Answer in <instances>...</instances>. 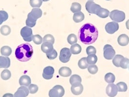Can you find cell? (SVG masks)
Here are the masks:
<instances>
[{"label":"cell","mask_w":129,"mask_h":97,"mask_svg":"<svg viewBox=\"0 0 129 97\" xmlns=\"http://www.w3.org/2000/svg\"><path fill=\"white\" fill-rule=\"evenodd\" d=\"M106 94L110 97H114L116 96L118 89L116 85L114 84H109L107 85L106 89Z\"/></svg>","instance_id":"10"},{"label":"cell","mask_w":129,"mask_h":97,"mask_svg":"<svg viewBox=\"0 0 129 97\" xmlns=\"http://www.w3.org/2000/svg\"><path fill=\"white\" fill-rule=\"evenodd\" d=\"M70 82L71 85L73 84H75V83H81L82 79L81 77L80 76H79L78 75H76V74L73 75L71 76V77L70 78Z\"/></svg>","instance_id":"29"},{"label":"cell","mask_w":129,"mask_h":97,"mask_svg":"<svg viewBox=\"0 0 129 97\" xmlns=\"http://www.w3.org/2000/svg\"><path fill=\"white\" fill-rule=\"evenodd\" d=\"M105 29L107 33L113 34L118 30L119 25L116 22H110L106 24L105 26Z\"/></svg>","instance_id":"9"},{"label":"cell","mask_w":129,"mask_h":97,"mask_svg":"<svg viewBox=\"0 0 129 97\" xmlns=\"http://www.w3.org/2000/svg\"><path fill=\"white\" fill-rule=\"evenodd\" d=\"M124 58L122 55L120 54H117L114 56L113 59V63L116 67H120V62L121 60Z\"/></svg>","instance_id":"30"},{"label":"cell","mask_w":129,"mask_h":97,"mask_svg":"<svg viewBox=\"0 0 129 97\" xmlns=\"http://www.w3.org/2000/svg\"><path fill=\"white\" fill-rule=\"evenodd\" d=\"M86 60L88 65H95L97 63L98 57L95 54H90L87 57Z\"/></svg>","instance_id":"26"},{"label":"cell","mask_w":129,"mask_h":97,"mask_svg":"<svg viewBox=\"0 0 129 97\" xmlns=\"http://www.w3.org/2000/svg\"><path fill=\"white\" fill-rule=\"evenodd\" d=\"M104 79L106 82H107V83L113 84L115 82V76L112 73H108L105 75Z\"/></svg>","instance_id":"25"},{"label":"cell","mask_w":129,"mask_h":97,"mask_svg":"<svg viewBox=\"0 0 129 97\" xmlns=\"http://www.w3.org/2000/svg\"><path fill=\"white\" fill-rule=\"evenodd\" d=\"M86 52L87 55H89L90 54H95L96 53L97 51H96V49L94 47L90 46L87 48L86 50Z\"/></svg>","instance_id":"43"},{"label":"cell","mask_w":129,"mask_h":97,"mask_svg":"<svg viewBox=\"0 0 129 97\" xmlns=\"http://www.w3.org/2000/svg\"><path fill=\"white\" fill-rule=\"evenodd\" d=\"M85 8L88 13L96 15L98 11L101 8V7L100 5L95 4L93 1H89L86 3Z\"/></svg>","instance_id":"8"},{"label":"cell","mask_w":129,"mask_h":97,"mask_svg":"<svg viewBox=\"0 0 129 97\" xmlns=\"http://www.w3.org/2000/svg\"><path fill=\"white\" fill-rule=\"evenodd\" d=\"M126 26L127 29L129 30V19L126 21Z\"/></svg>","instance_id":"45"},{"label":"cell","mask_w":129,"mask_h":97,"mask_svg":"<svg viewBox=\"0 0 129 97\" xmlns=\"http://www.w3.org/2000/svg\"><path fill=\"white\" fill-rule=\"evenodd\" d=\"M30 4L32 7L39 8L42 4V0H30Z\"/></svg>","instance_id":"37"},{"label":"cell","mask_w":129,"mask_h":97,"mask_svg":"<svg viewBox=\"0 0 129 97\" xmlns=\"http://www.w3.org/2000/svg\"><path fill=\"white\" fill-rule=\"evenodd\" d=\"M28 89L31 94H35L38 92L39 87L36 84H31L28 87Z\"/></svg>","instance_id":"42"},{"label":"cell","mask_w":129,"mask_h":97,"mask_svg":"<svg viewBox=\"0 0 129 97\" xmlns=\"http://www.w3.org/2000/svg\"><path fill=\"white\" fill-rule=\"evenodd\" d=\"M41 49L42 52L47 54L53 51V44L51 43L46 42H44L41 45Z\"/></svg>","instance_id":"16"},{"label":"cell","mask_w":129,"mask_h":97,"mask_svg":"<svg viewBox=\"0 0 129 97\" xmlns=\"http://www.w3.org/2000/svg\"><path fill=\"white\" fill-rule=\"evenodd\" d=\"M109 14H110V12L108 10L101 7L98 11L96 15L99 17L104 19V18H107L109 16Z\"/></svg>","instance_id":"20"},{"label":"cell","mask_w":129,"mask_h":97,"mask_svg":"<svg viewBox=\"0 0 129 97\" xmlns=\"http://www.w3.org/2000/svg\"><path fill=\"white\" fill-rule=\"evenodd\" d=\"M54 73V68L51 66H48L44 69L42 76L46 80H50L53 77V74Z\"/></svg>","instance_id":"12"},{"label":"cell","mask_w":129,"mask_h":97,"mask_svg":"<svg viewBox=\"0 0 129 97\" xmlns=\"http://www.w3.org/2000/svg\"><path fill=\"white\" fill-rule=\"evenodd\" d=\"M78 66L81 69H85L88 68V64L87 63L86 57L81 58L78 62Z\"/></svg>","instance_id":"27"},{"label":"cell","mask_w":129,"mask_h":97,"mask_svg":"<svg viewBox=\"0 0 129 97\" xmlns=\"http://www.w3.org/2000/svg\"><path fill=\"white\" fill-rule=\"evenodd\" d=\"M99 32L97 28L90 23L81 27L78 33L79 40L84 44L90 45L94 43L98 38Z\"/></svg>","instance_id":"1"},{"label":"cell","mask_w":129,"mask_h":97,"mask_svg":"<svg viewBox=\"0 0 129 97\" xmlns=\"http://www.w3.org/2000/svg\"><path fill=\"white\" fill-rule=\"evenodd\" d=\"M106 1H110V0H106Z\"/></svg>","instance_id":"47"},{"label":"cell","mask_w":129,"mask_h":97,"mask_svg":"<svg viewBox=\"0 0 129 97\" xmlns=\"http://www.w3.org/2000/svg\"><path fill=\"white\" fill-rule=\"evenodd\" d=\"M90 1H93V0H90Z\"/></svg>","instance_id":"49"},{"label":"cell","mask_w":129,"mask_h":97,"mask_svg":"<svg viewBox=\"0 0 129 97\" xmlns=\"http://www.w3.org/2000/svg\"><path fill=\"white\" fill-rule=\"evenodd\" d=\"M71 52L70 49L68 48H64L62 49L60 53L59 60L62 63H66L68 62L71 56Z\"/></svg>","instance_id":"7"},{"label":"cell","mask_w":129,"mask_h":97,"mask_svg":"<svg viewBox=\"0 0 129 97\" xmlns=\"http://www.w3.org/2000/svg\"><path fill=\"white\" fill-rule=\"evenodd\" d=\"M82 7L81 5L78 3H73L71 5V10L72 12L75 13L80 12L81 10Z\"/></svg>","instance_id":"28"},{"label":"cell","mask_w":129,"mask_h":97,"mask_svg":"<svg viewBox=\"0 0 129 97\" xmlns=\"http://www.w3.org/2000/svg\"><path fill=\"white\" fill-rule=\"evenodd\" d=\"M11 77V72L8 70H5L1 73V78L4 80H9Z\"/></svg>","instance_id":"31"},{"label":"cell","mask_w":129,"mask_h":97,"mask_svg":"<svg viewBox=\"0 0 129 97\" xmlns=\"http://www.w3.org/2000/svg\"><path fill=\"white\" fill-rule=\"evenodd\" d=\"M32 46L29 43H24L19 46L16 50L15 56L21 62H27L32 57L33 54Z\"/></svg>","instance_id":"2"},{"label":"cell","mask_w":129,"mask_h":97,"mask_svg":"<svg viewBox=\"0 0 129 97\" xmlns=\"http://www.w3.org/2000/svg\"><path fill=\"white\" fill-rule=\"evenodd\" d=\"M33 41L36 44L39 45L42 43L43 39L40 35H36L33 36Z\"/></svg>","instance_id":"38"},{"label":"cell","mask_w":129,"mask_h":97,"mask_svg":"<svg viewBox=\"0 0 129 97\" xmlns=\"http://www.w3.org/2000/svg\"><path fill=\"white\" fill-rule=\"evenodd\" d=\"M10 66V60L8 56H0V69L8 68Z\"/></svg>","instance_id":"14"},{"label":"cell","mask_w":129,"mask_h":97,"mask_svg":"<svg viewBox=\"0 0 129 97\" xmlns=\"http://www.w3.org/2000/svg\"><path fill=\"white\" fill-rule=\"evenodd\" d=\"M116 52L113 47L110 45L107 44L103 48V56L107 60H111L114 57Z\"/></svg>","instance_id":"6"},{"label":"cell","mask_w":129,"mask_h":97,"mask_svg":"<svg viewBox=\"0 0 129 97\" xmlns=\"http://www.w3.org/2000/svg\"><path fill=\"white\" fill-rule=\"evenodd\" d=\"M64 94V90L63 86L56 85L50 90L49 95L50 97H62Z\"/></svg>","instance_id":"4"},{"label":"cell","mask_w":129,"mask_h":97,"mask_svg":"<svg viewBox=\"0 0 129 97\" xmlns=\"http://www.w3.org/2000/svg\"><path fill=\"white\" fill-rule=\"evenodd\" d=\"M29 93V89L24 86H21L14 94V97H26Z\"/></svg>","instance_id":"13"},{"label":"cell","mask_w":129,"mask_h":97,"mask_svg":"<svg viewBox=\"0 0 129 97\" xmlns=\"http://www.w3.org/2000/svg\"><path fill=\"white\" fill-rule=\"evenodd\" d=\"M117 41L119 45L121 46H125L129 44V38L126 34H122L118 38Z\"/></svg>","instance_id":"15"},{"label":"cell","mask_w":129,"mask_h":97,"mask_svg":"<svg viewBox=\"0 0 129 97\" xmlns=\"http://www.w3.org/2000/svg\"><path fill=\"white\" fill-rule=\"evenodd\" d=\"M42 1L43 2H47V1H49V0H42Z\"/></svg>","instance_id":"46"},{"label":"cell","mask_w":129,"mask_h":97,"mask_svg":"<svg viewBox=\"0 0 129 97\" xmlns=\"http://www.w3.org/2000/svg\"><path fill=\"white\" fill-rule=\"evenodd\" d=\"M47 57L50 60H53L57 57V52L53 49V51L48 53L46 54Z\"/></svg>","instance_id":"41"},{"label":"cell","mask_w":129,"mask_h":97,"mask_svg":"<svg viewBox=\"0 0 129 97\" xmlns=\"http://www.w3.org/2000/svg\"><path fill=\"white\" fill-rule=\"evenodd\" d=\"M54 41H55V40H54V37L52 36V35H50V34L46 35L44 36L43 39V42H50L52 44L54 43Z\"/></svg>","instance_id":"39"},{"label":"cell","mask_w":129,"mask_h":97,"mask_svg":"<svg viewBox=\"0 0 129 97\" xmlns=\"http://www.w3.org/2000/svg\"><path fill=\"white\" fill-rule=\"evenodd\" d=\"M34 19L36 20L41 18L42 15V10L39 8H34L32 10V11L28 14Z\"/></svg>","instance_id":"17"},{"label":"cell","mask_w":129,"mask_h":97,"mask_svg":"<svg viewBox=\"0 0 129 97\" xmlns=\"http://www.w3.org/2000/svg\"><path fill=\"white\" fill-rule=\"evenodd\" d=\"M72 71L70 68L66 67L61 68L59 70V74L60 76L64 77H69L71 75Z\"/></svg>","instance_id":"18"},{"label":"cell","mask_w":129,"mask_h":97,"mask_svg":"<svg viewBox=\"0 0 129 97\" xmlns=\"http://www.w3.org/2000/svg\"><path fill=\"white\" fill-rule=\"evenodd\" d=\"M116 86L119 92H126L127 90L128 87L124 82H119L116 84Z\"/></svg>","instance_id":"32"},{"label":"cell","mask_w":129,"mask_h":97,"mask_svg":"<svg viewBox=\"0 0 129 97\" xmlns=\"http://www.w3.org/2000/svg\"><path fill=\"white\" fill-rule=\"evenodd\" d=\"M120 67L123 69H126L129 66V59L127 58H123L120 62Z\"/></svg>","instance_id":"36"},{"label":"cell","mask_w":129,"mask_h":97,"mask_svg":"<svg viewBox=\"0 0 129 97\" xmlns=\"http://www.w3.org/2000/svg\"><path fill=\"white\" fill-rule=\"evenodd\" d=\"M8 18V15L5 11H0V25H1L3 22L6 21Z\"/></svg>","instance_id":"35"},{"label":"cell","mask_w":129,"mask_h":97,"mask_svg":"<svg viewBox=\"0 0 129 97\" xmlns=\"http://www.w3.org/2000/svg\"><path fill=\"white\" fill-rule=\"evenodd\" d=\"M84 90V87L81 83H77L72 84L71 91L72 93L75 95H79L81 94Z\"/></svg>","instance_id":"11"},{"label":"cell","mask_w":129,"mask_h":97,"mask_svg":"<svg viewBox=\"0 0 129 97\" xmlns=\"http://www.w3.org/2000/svg\"><path fill=\"white\" fill-rule=\"evenodd\" d=\"M125 14L121 11L114 10L110 13V18L114 21L117 23L121 22L125 19Z\"/></svg>","instance_id":"3"},{"label":"cell","mask_w":129,"mask_h":97,"mask_svg":"<svg viewBox=\"0 0 129 97\" xmlns=\"http://www.w3.org/2000/svg\"><path fill=\"white\" fill-rule=\"evenodd\" d=\"M67 40L68 43L71 44V45H73L77 43V38L76 36L73 34H71L70 35L67 39Z\"/></svg>","instance_id":"33"},{"label":"cell","mask_w":129,"mask_h":97,"mask_svg":"<svg viewBox=\"0 0 129 97\" xmlns=\"http://www.w3.org/2000/svg\"><path fill=\"white\" fill-rule=\"evenodd\" d=\"M19 84L21 86H29L31 84V78L27 75H23L19 79Z\"/></svg>","instance_id":"19"},{"label":"cell","mask_w":129,"mask_h":97,"mask_svg":"<svg viewBox=\"0 0 129 97\" xmlns=\"http://www.w3.org/2000/svg\"><path fill=\"white\" fill-rule=\"evenodd\" d=\"M12 52L11 48L7 46L3 47L1 49V54L5 56H9L12 53Z\"/></svg>","instance_id":"23"},{"label":"cell","mask_w":129,"mask_h":97,"mask_svg":"<svg viewBox=\"0 0 129 97\" xmlns=\"http://www.w3.org/2000/svg\"><path fill=\"white\" fill-rule=\"evenodd\" d=\"M3 97H14L13 94H10V93H7L5 94Z\"/></svg>","instance_id":"44"},{"label":"cell","mask_w":129,"mask_h":97,"mask_svg":"<svg viewBox=\"0 0 129 97\" xmlns=\"http://www.w3.org/2000/svg\"><path fill=\"white\" fill-rule=\"evenodd\" d=\"M1 33L4 36H7L11 33V28L9 26L7 25H4L2 26L0 29Z\"/></svg>","instance_id":"34"},{"label":"cell","mask_w":129,"mask_h":97,"mask_svg":"<svg viewBox=\"0 0 129 97\" xmlns=\"http://www.w3.org/2000/svg\"><path fill=\"white\" fill-rule=\"evenodd\" d=\"M70 50L72 54H78L82 51V47L78 44H74L72 45Z\"/></svg>","instance_id":"22"},{"label":"cell","mask_w":129,"mask_h":97,"mask_svg":"<svg viewBox=\"0 0 129 97\" xmlns=\"http://www.w3.org/2000/svg\"><path fill=\"white\" fill-rule=\"evenodd\" d=\"M20 34L24 41L30 42L32 40L33 35L32 30L31 28H29L28 26L24 27L21 30Z\"/></svg>","instance_id":"5"},{"label":"cell","mask_w":129,"mask_h":97,"mask_svg":"<svg viewBox=\"0 0 129 97\" xmlns=\"http://www.w3.org/2000/svg\"><path fill=\"white\" fill-rule=\"evenodd\" d=\"M84 19V15L82 12L80 11L77 13H74L73 19L76 23H79L82 21Z\"/></svg>","instance_id":"21"},{"label":"cell","mask_w":129,"mask_h":97,"mask_svg":"<svg viewBox=\"0 0 129 97\" xmlns=\"http://www.w3.org/2000/svg\"><path fill=\"white\" fill-rule=\"evenodd\" d=\"M87 69L89 72L92 74H95L97 73V72L98 71V67L95 65H90L88 67Z\"/></svg>","instance_id":"40"},{"label":"cell","mask_w":129,"mask_h":97,"mask_svg":"<svg viewBox=\"0 0 129 97\" xmlns=\"http://www.w3.org/2000/svg\"><path fill=\"white\" fill-rule=\"evenodd\" d=\"M128 68H129V67H128Z\"/></svg>","instance_id":"48"},{"label":"cell","mask_w":129,"mask_h":97,"mask_svg":"<svg viewBox=\"0 0 129 97\" xmlns=\"http://www.w3.org/2000/svg\"><path fill=\"white\" fill-rule=\"evenodd\" d=\"M36 19H34L29 15H28V17L26 20V24L29 27H33L36 25L37 22Z\"/></svg>","instance_id":"24"}]
</instances>
